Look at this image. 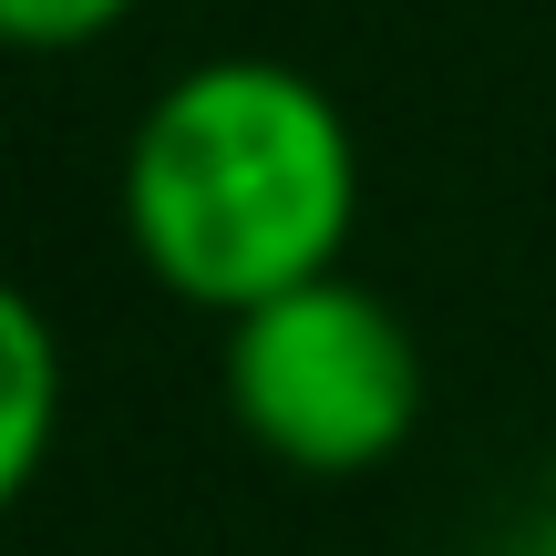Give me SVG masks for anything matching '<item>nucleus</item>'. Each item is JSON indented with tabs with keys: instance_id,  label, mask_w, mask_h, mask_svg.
<instances>
[{
	"instance_id": "f257e3e1",
	"label": "nucleus",
	"mask_w": 556,
	"mask_h": 556,
	"mask_svg": "<svg viewBox=\"0 0 556 556\" xmlns=\"http://www.w3.org/2000/svg\"><path fill=\"white\" fill-rule=\"evenodd\" d=\"M114 217L135 268L206 319L330 278L361 227L351 103L278 52L186 62L124 135Z\"/></svg>"
},
{
	"instance_id": "f03ea898",
	"label": "nucleus",
	"mask_w": 556,
	"mask_h": 556,
	"mask_svg": "<svg viewBox=\"0 0 556 556\" xmlns=\"http://www.w3.org/2000/svg\"><path fill=\"white\" fill-rule=\"evenodd\" d=\"M217 402L258 464H278L299 484H361L413 454L433 371H422L413 319L371 278L330 268L227 319Z\"/></svg>"
},
{
	"instance_id": "7ed1b4c3",
	"label": "nucleus",
	"mask_w": 556,
	"mask_h": 556,
	"mask_svg": "<svg viewBox=\"0 0 556 556\" xmlns=\"http://www.w3.org/2000/svg\"><path fill=\"white\" fill-rule=\"evenodd\" d=\"M62 330L21 278H0V516H21L62 443Z\"/></svg>"
},
{
	"instance_id": "20e7f679",
	"label": "nucleus",
	"mask_w": 556,
	"mask_h": 556,
	"mask_svg": "<svg viewBox=\"0 0 556 556\" xmlns=\"http://www.w3.org/2000/svg\"><path fill=\"white\" fill-rule=\"evenodd\" d=\"M144 0H0V52H93Z\"/></svg>"
},
{
	"instance_id": "39448f33",
	"label": "nucleus",
	"mask_w": 556,
	"mask_h": 556,
	"mask_svg": "<svg viewBox=\"0 0 556 556\" xmlns=\"http://www.w3.org/2000/svg\"><path fill=\"white\" fill-rule=\"evenodd\" d=\"M495 556H556V495H546V505H526V516H516V536H505Z\"/></svg>"
}]
</instances>
